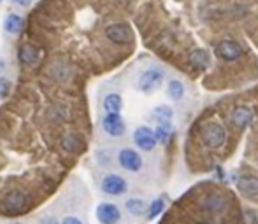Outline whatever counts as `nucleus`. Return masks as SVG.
I'll list each match as a JSON object with an SVG mask.
<instances>
[{
  "instance_id": "obj_1",
  "label": "nucleus",
  "mask_w": 258,
  "mask_h": 224,
  "mask_svg": "<svg viewBox=\"0 0 258 224\" xmlns=\"http://www.w3.org/2000/svg\"><path fill=\"white\" fill-rule=\"evenodd\" d=\"M200 137H202V142L206 144L209 149H220V147L225 146L227 132H225L223 126L218 125V123H207V125L202 126Z\"/></svg>"
},
{
  "instance_id": "obj_2",
  "label": "nucleus",
  "mask_w": 258,
  "mask_h": 224,
  "mask_svg": "<svg viewBox=\"0 0 258 224\" xmlns=\"http://www.w3.org/2000/svg\"><path fill=\"white\" fill-rule=\"evenodd\" d=\"M164 81V70L158 67H150V69L142 70L141 75L137 77V88L144 93H151L158 88Z\"/></svg>"
},
{
  "instance_id": "obj_3",
  "label": "nucleus",
  "mask_w": 258,
  "mask_h": 224,
  "mask_svg": "<svg viewBox=\"0 0 258 224\" xmlns=\"http://www.w3.org/2000/svg\"><path fill=\"white\" fill-rule=\"evenodd\" d=\"M2 209L9 214H19L26 209V195L21 189H9L4 196H2Z\"/></svg>"
},
{
  "instance_id": "obj_4",
  "label": "nucleus",
  "mask_w": 258,
  "mask_h": 224,
  "mask_svg": "<svg viewBox=\"0 0 258 224\" xmlns=\"http://www.w3.org/2000/svg\"><path fill=\"white\" fill-rule=\"evenodd\" d=\"M100 189L109 196H120L123 193H127L128 189V184L123 177L116 175V173H109L102 179L100 182Z\"/></svg>"
},
{
  "instance_id": "obj_5",
  "label": "nucleus",
  "mask_w": 258,
  "mask_h": 224,
  "mask_svg": "<svg viewBox=\"0 0 258 224\" xmlns=\"http://www.w3.org/2000/svg\"><path fill=\"white\" fill-rule=\"evenodd\" d=\"M105 37L112 44H128L132 41V30L125 23H111L105 26Z\"/></svg>"
},
{
  "instance_id": "obj_6",
  "label": "nucleus",
  "mask_w": 258,
  "mask_h": 224,
  "mask_svg": "<svg viewBox=\"0 0 258 224\" xmlns=\"http://www.w3.org/2000/svg\"><path fill=\"white\" fill-rule=\"evenodd\" d=\"M134 142L141 151H153L158 144V139L153 130H150L148 126H139L134 132Z\"/></svg>"
},
{
  "instance_id": "obj_7",
  "label": "nucleus",
  "mask_w": 258,
  "mask_h": 224,
  "mask_svg": "<svg viewBox=\"0 0 258 224\" xmlns=\"http://www.w3.org/2000/svg\"><path fill=\"white\" fill-rule=\"evenodd\" d=\"M118 163L123 170L127 172H132V173H137L139 170L142 168V158L137 151L134 149H121L120 154H118Z\"/></svg>"
},
{
  "instance_id": "obj_8",
  "label": "nucleus",
  "mask_w": 258,
  "mask_h": 224,
  "mask_svg": "<svg viewBox=\"0 0 258 224\" xmlns=\"http://www.w3.org/2000/svg\"><path fill=\"white\" fill-rule=\"evenodd\" d=\"M214 53L227 62H236L243 56V46L234 41H221L214 46Z\"/></svg>"
},
{
  "instance_id": "obj_9",
  "label": "nucleus",
  "mask_w": 258,
  "mask_h": 224,
  "mask_svg": "<svg viewBox=\"0 0 258 224\" xmlns=\"http://www.w3.org/2000/svg\"><path fill=\"white\" fill-rule=\"evenodd\" d=\"M97 219L100 224H118L121 219V212L118 205L104 202L97 207Z\"/></svg>"
},
{
  "instance_id": "obj_10",
  "label": "nucleus",
  "mask_w": 258,
  "mask_h": 224,
  "mask_svg": "<svg viewBox=\"0 0 258 224\" xmlns=\"http://www.w3.org/2000/svg\"><path fill=\"white\" fill-rule=\"evenodd\" d=\"M102 130L109 137H121L127 132V126L120 114H105L102 118Z\"/></svg>"
},
{
  "instance_id": "obj_11",
  "label": "nucleus",
  "mask_w": 258,
  "mask_h": 224,
  "mask_svg": "<svg viewBox=\"0 0 258 224\" xmlns=\"http://www.w3.org/2000/svg\"><path fill=\"white\" fill-rule=\"evenodd\" d=\"M41 60V51L39 48L32 44H23L19 48V62L23 63L25 67H35Z\"/></svg>"
},
{
  "instance_id": "obj_12",
  "label": "nucleus",
  "mask_w": 258,
  "mask_h": 224,
  "mask_svg": "<svg viewBox=\"0 0 258 224\" xmlns=\"http://www.w3.org/2000/svg\"><path fill=\"white\" fill-rule=\"evenodd\" d=\"M251 119H253V110H251L250 107L241 105V107H236V109H234L232 121H234V125H236L239 130L246 128V126L251 123Z\"/></svg>"
},
{
  "instance_id": "obj_13",
  "label": "nucleus",
  "mask_w": 258,
  "mask_h": 224,
  "mask_svg": "<svg viewBox=\"0 0 258 224\" xmlns=\"http://www.w3.org/2000/svg\"><path fill=\"white\" fill-rule=\"evenodd\" d=\"M102 107H104L105 114H120L123 109V100L118 93H109L102 100Z\"/></svg>"
},
{
  "instance_id": "obj_14",
  "label": "nucleus",
  "mask_w": 258,
  "mask_h": 224,
  "mask_svg": "<svg viewBox=\"0 0 258 224\" xmlns=\"http://www.w3.org/2000/svg\"><path fill=\"white\" fill-rule=\"evenodd\" d=\"M188 62L195 70H206L209 67V55L204 49H195L188 56Z\"/></svg>"
},
{
  "instance_id": "obj_15",
  "label": "nucleus",
  "mask_w": 258,
  "mask_h": 224,
  "mask_svg": "<svg viewBox=\"0 0 258 224\" xmlns=\"http://www.w3.org/2000/svg\"><path fill=\"white\" fill-rule=\"evenodd\" d=\"M4 30L7 35H18L23 30V18L16 12H11L4 18Z\"/></svg>"
},
{
  "instance_id": "obj_16",
  "label": "nucleus",
  "mask_w": 258,
  "mask_h": 224,
  "mask_svg": "<svg viewBox=\"0 0 258 224\" xmlns=\"http://www.w3.org/2000/svg\"><path fill=\"white\" fill-rule=\"evenodd\" d=\"M237 189L246 196H258V179L257 177H243L237 182Z\"/></svg>"
},
{
  "instance_id": "obj_17",
  "label": "nucleus",
  "mask_w": 258,
  "mask_h": 224,
  "mask_svg": "<svg viewBox=\"0 0 258 224\" xmlns=\"http://www.w3.org/2000/svg\"><path fill=\"white\" fill-rule=\"evenodd\" d=\"M184 84L181 81H177V79H172L171 82H169L167 86V95L171 96L172 100H183L184 96Z\"/></svg>"
},
{
  "instance_id": "obj_18",
  "label": "nucleus",
  "mask_w": 258,
  "mask_h": 224,
  "mask_svg": "<svg viewBox=\"0 0 258 224\" xmlns=\"http://www.w3.org/2000/svg\"><path fill=\"white\" fill-rule=\"evenodd\" d=\"M153 119H157L158 123H169L174 116V110L169 105H158L157 109H153Z\"/></svg>"
},
{
  "instance_id": "obj_19",
  "label": "nucleus",
  "mask_w": 258,
  "mask_h": 224,
  "mask_svg": "<svg viewBox=\"0 0 258 224\" xmlns=\"http://www.w3.org/2000/svg\"><path fill=\"white\" fill-rule=\"evenodd\" d=\"M125 209H127L128 214H132V216H142V214L146 212V205H144V202H142L141 198L127 200V203H125Z\"/></svg>"
},
{
  "instance_id": "obj_20",
  "label": "nucleus",
  "mask_w": 258,
  "mask_h": 224,
  "mask_svg": "<svg viewBox=\"0 0 258 224\" xmlns=\"http://www.w3.org/2000/svg\"><path fill=\"white\" fill-rule=\"evenodd\" d=\"M155 135H157V139L160 144H167L169 139H171V135H172L171 123H158L157 130H155Z\"/></svg>"
},
{
  "instance_id": "obj_21",
  "label": "nucleus",
  "mask_w": 258,
  "mask_h": 224,
  "mask_svg": "<svg viewBox=\"0 0 258 224\" xmlns=\"http://www.w3.org/2000/svg\"><path fill=\"white\" fill-rule=\"evenodd\" d=\"M164 209H165V200L164 198L155 200V202L150 205V209H148V219H155V217H158L162 212H164Z\"/></svg>"
},
{
  "instance_id": "obj_22",
  "label": "nucleus",
  "mask_w": 258,
  "mask_h": 224,
  "mask_svg": "<svg viewBox=\"0 0 258 224\" xmlns=\"http://www.w3.org/2000/svg\"><path fill=\"white\" fill-rule=\"evenodd\" d=\"M206 207L209 210H213V212H220V210H223V207H225V200L218 195L209 196V198L206 200Z\"/></svg>"
},
{
  "instance_id": "obj_23",
  "label": "nucleus",
  "mask_w": 258,
  "mask_h": 224,
  "mask_svg": "<svg viewBox=\"0 0 258 224\" xmlns=\"http://www.w3.org/2000/svg\"><path fill=\"white\" fill-rule=\"evenodd\" d=\"M64 149L65 151H76V147L79 146V140H78V137L76 135H65V139H64Z\"/></svg>"
},
{
  "instance_id": "obj_24",
  "label": "nucleus",
  "mask_w": 258,
  "mask_h": 224,
  "mask_svg": "<svg viewBox=\"0 0 258 224\" xmlns=\"http://www.w3.org/2000/svg\"><path fill=\"white\" fill-rule=\"evenodd\" d=\"M9 91H11V81L0 75V100L5 98L9 95Z\"/></svg>"
},
{
  "instance_id": "obj_25",
  "label": "nucleus",
  "mask_w": 258,
  "mask_h": 224,
  "mask_svg": "<svg viewBox=\"0 0 258 224\" xmlns=\"http://www.w3.org/2000/svg\"><path fill=\"white\" fill-rule=\"evenodd\" d=\"M62 224H83V221L76 216H67L62 219Z\"/></svg>"
},
{
  "instance_id": "obj_26",
  "label": "nucleus",
  "mask_w": 258,
  "mask_h": 224,
  "mask_svg": "<svg viewBox=\"0 0 258 224\" xmlns=\"http://www.w3.org/2000/svg\"><path fill=\"white\" fill-rule=\"evenodd\" d=\"M39 224H62V223H58V221H56L53 216H46V217H42V219L39 221Z\"/></svg>"
},
{
  "instance_id": "obj_27",
  "label": "nucleus",
  "mask_w": 258,
  "mask_h": 224,
  "mask_svg": "<svg viewBox=\"0 0 258 224\" xmlns=\"http://www.w3.org/2000/svg\"><path fill=\"white\" fill-rule=\"evenodd\" d=\"M12 2L18 4V5H21V7H26V5H30L32 0H12Z\"/></svg>"
},
{
  "instance_id": "obj_28",
  "label": "nucleus",
  "mask_w": 258,
  "mask_h": 224,
  "mask_svg": "<svg viewBox=\"0 0 258 224\" xmlns=\"http://www.w3.org/2000/svg\"><path fill=\"white\" fill-rule=\"evenodd\" d=\"M4 70H5V62L0 58V72H4Z\"/></svg>"
},
{
  "instance_id": "obj_29",
  "label": "nucleus",
  "mask_w": 258,
  "mask_h": 224,
  "mask_svg": "<svg viewBox=\"0 0 258 224\" xmlns=\"http://www.w3.org/2000/svg\"><path fill=\"white\" fill-rule=\"evenodd\" d=\"M197 224H209V223H197Z\"/></svg>"
},
{
  "instance_id": "obj_30",
  "label": "nucleus",
  "mask_w": 258,
  "mask_h": 224,
  "mask_svg": "<svg viewBox=\"0 0 258 224\" xmlns=\"http://www.w3.org/2000/svg\"><path fill=\"white\" fill-rule=\"evenodd\" d=\"M11 224H23V223H11Z\"/></svg>"
},
{
  "instance_id": "obj_31",
  "label": "nucleus",
  "mask_w": 258,
  "mask_h": 224,
  "mask_svg": "<svg viewBox=\"0 0 258 224\" xmlns=\"http://www.w3.org/2000/svg\"><path fill=\"white\" fill-rule=\"evenodd\" d=\"M0 4H2V0H0Z\"/></svg>"
}]
</instances>
